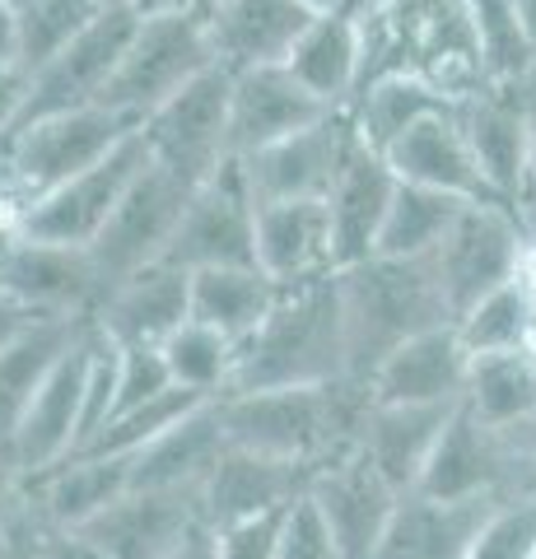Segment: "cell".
Segmentation results:
<instances>
[{
	"mask_svg": "<svg viewBox=\"0 0 536 559\" xmlns=\"http://www.w3.org/2000/svg\"><path fill=\"white\" fill-rule=\"evenodd\" d=\"M10 5H14V10H24V5H28V0H10Z\"/></svg>",
	"mask_w": 536,
	"mask_h": 559,
	"instance_id": "58",
	"label": "cell"
},
{
	"mask_svg": "<svg viewBox=\"0 0 536 559\" xmlns=\"http://www.w3.org/2000/svg\"><path fill=\"white\" fill-rule=\"evenodd\" d=\"M462 406L490 429H513L536 419V349L476 355Z\"/></svg>",
	"mask_w": 536,
	"mask_h": 559,
	"instance_id": "35",
	"label": "cell"
},
{
	"mask_svg": "<svg viewBox=\"0 0 536 559\" xmlns=\"http://www.w3.org/2000/svg\"><path fill=\"white\" fill-rule=\"evenodd\" d=\"M38 322H47V318H38V312L24 308L20 299H10V294H0V349L14 345L28 326H38Z\"/></svg>",
	"mask_w": 536,
	"mask_h": 559,
	"instance_id": "49",
	"label": "cell"
},
{
	"mask_svg": "<svg viewBox=\"0 0 536 559\" xmlns=\"http://www.w3.org/2000/svg\"><path fill=\"white\" fill-rule=\"evenodd\" d=\"M38 559H108L84 532H61V527H47L43 532V550Z\"/></svg>",
	"mask_w": 536,
	"mask_h": 559,
	"instance_id": "48",
	"label": "cell"
},
{
	"mask_svg": "<svg viewBox=\"0 0 536 559\" xmlns=\"http://www.w3.org/2000/svg\"><path fill=\"white\" fill-rule=\"evenodd\" d=\"M98 5H127V0H98Z\"/></svg>",
	"mask_w": 536,
	"mask_h": 559,
	"instance_id": "57",
	"label": "cell"
},
{
	"mask_svg": "<svg viewBox=\"0 0 536 559\" xmlns=\"http://www.w3.org/2000/svg\"><path fill=\"white\" fill-rule=\"evenodd\" d=\"M457 103L462 98L443 94L439 84H429L420 75H406V70H392V75H378L355 94V103L345 108V121H350V131L365 140L369 150L388 154L410 127H420L425 117L453 112Z\"/></svg>",
	"mask_w": 536,
	"mask_h": 559,
	"instance_id": "33",
	"label": "cell"
},
{
	"mask_svg": "<svg viewBox=\"0 0 536 559\" xmlns=\"http://www.w3.org/2000/svg\"><path fill=\"white\" fill-rule=\"evenodd\" d=\"M275 299H281V285L262 266L192 271V322L219 331L234 345H243L271 318Z\"/></svg>",
	"mask_w": 536,
	"mask_h": 559,
	"instance_id": "34",
	"label": "cell"
},
{
	"mask_svg": "<svg viewBox=\"0 0 536 559\" xmlns=\"http://www.w3.org/2000/svg\"><path fill=\"white\" fill-rule=\"evenodd\" d=\"M94 322L117 345H164L172 331L192 322V271L154 261L103 299Z\"/></svg>",
	"mask_w": 536,
	"mask_h": 559,
	"instance_id": "26",
	"label": "cell"
},
{
	"mask_svg": "<svg viewBox=\"0 0 536 559\" xmlns=\"http://www.w3.org/2000/svg\"><path fill=\"white\" fill-rule=\"evenodd\" d=\"M24 495L33 503V513L43 518V527L80 532L98 513H108L122 495H131V462L80 452V457L61 462L57 471H47L43 480H33Z\"/></svg>",
	"mask_w": 536,
	"mask_h": 559,
	"instance_id": "30",
	"label": "cell"
},
{
	"mask_svg": "<svg viewBox=\"0 0 536 559\" xmlns=\"http://www.w3.org/2000/svg\"><path fill=\"white\" fill-rule=\"evenodd\" d=\"M90 322L94 318H47L38 326H28L14 345L0 349V443L5 448L14 443V429H20V419L28 415L33 396L43 392L51 369L65 359V349L84 336Z\"/></svg>",
	"mask_w": 536,
	"mask_h": 559,
	"instance_id": "32",
	"label": "cell"
},
{
	"mask_svg": "<svg viewBox=\"0 0 536 559\" xmlns=\"http://www.w3.org/2000/svg\"><path fill=\"white\" fill-rule=\"evenodd\" d=\"M466 559H536V503H495Z\"/></svg>",
	"mask_w": 536,
	"mask_h": 559,
	"instance_id": "43",
	"label": "cell"
},
{
	"mask_svg": "<svg viewBox=\"0 0 536 559\" xmlns=\"http://www.w3.org/2000/svg\"><path fill=\"white\" fill-rule=\"evenodd\" d=\"M219 66L211 33H205L201 14H168V20H141L135 38L127 47L117 80L103 94V108H112L117 117H127L131 127L168 108L187 84H196L205 70Z\"/></svg>",
	"mask_w": 536,
	"mask_h": 559,
	"instance_id": "5",
	"label": "cell"
},
{
	"mask_svg": "<svg viewBox=\"0 0 536 559\" xmlns=\"http://www.w3.org/2000/svg\"><path fill=\"white\" fill-rule=\"evenodd\" d=\"M313 480H318V471H308V466L229 448L219 457L215 476L201 489V518H205V527L219 532V527H234V522L285 513L313 489Z\"/></svg>",
	"mask_w": 536,
	"mask_h": 559,
	"instance_id": "18",
	"label": "cell"
},
{
	"mask_svg": "<svg viewBox=\"0 0 536 559\" xmlns=\"http://www.w3.org/2000/svg\"><path fill=\"white\" fill-rule=\"evenodd\" d=\"M495 503H443L406 495L373 559H466Z\"/></svg>",
	"mask_w": 536,
	"mask_h": 559,
	"instance_id": "31",
	"label": "cell"
},
{
	"mask_svg": "<svg viewBox=\"0 0 536 559\" xmlns=\"http://www.w3.org/2000/svg\"><path fill=\"white\" fill-rule=\"evenodd\" d=\"M224 452H229V439H224V425H219V406L205 401V406H196L192 415H182L172 429H164L150 448L135 452L131 457V489L201 499V489L215 476Z\"/></svg>",
	"mask_w": 536,
	"mask_h": 559,
	"instance_id": "24",
	"label": "cell"
},
{
	"mask_svg": "<svg viewBox=\"0 0 536 559\" xmlns=\"http://www.w3.org/2000/svg\"><path fill=\"white\" fill-rule=\"evenodd\" d=\"M135 131L141 127H131L112 108H75L28 121L0 154V210L20 224L28 205H38L57 187L103 164Z\"/></svg>",
	"mask_w": 536,
	"mask_h": 559,
	"instance_id": "4",
	"label": "cell"
},
{
	"mask_svg": "<svg viewBox=\"0 0 536 559\" xmlns=\"http://www.w3.org/2000/svg\"><path fill=\"white\" fill-rule=\"evenodd\" d=\"M141 28V14L131 5H108L98 20L80 33V38L61 51L57 61H47L33 75V98H28V121L38 117H57V112H75V108H103V94L117 80L127 47Z\"/></svg>",
	"mask_w": 536,
	"mask_h": 559,
	"instance_id": "11",
	"label": "cell"
},
{
	"mask_svg": "<svg viewBox=\"0 0 536 559\" xmlns=\"http://www.w3.org/2000/svg\"><path fill=\"white\" fill-rule=\"evenodd\" d=\"M168 559H219V550H215V527H205V522H201V527H192V536H187Z\"/></svg>",
	"mask_w": 536,
	"mask_h": 559,
	"instance_id": "53",
	"label": "cell"
},
{
	"mask_svg": "<svg viewBox=\"0 0 536 559\" xmlns=\"http://www.w3.org/2000/svg\"><path fill=\"white\" fill-rule=\"evenodd\" d=\"M150 159H154V150H150L145 131L127 135L103 164L80 173V178H71L65 187H57L38 205H28L20 215V234L33 238V242H51V248L90 252L103 238V229L112 224L117 205L127 201L135 178L150 168Z\"/></svg>",
	"mask_w": 536,
	"mask_h": 559,
	"instance_id": "8",
	"label": "cell"
},
{
	"mask_svg": "<svg viewBox=\"0 0 536 559\" xmlns=\"http://www.w3.org/2000/svg\"><path fill=\"white\" fill-rule=\"evenodd\" d=\"M0 66H20V10L0 0Z\"/></svg>",
	"mask_w": 536,
	"mask_h": 559,
	"instance_id": "51",
	"label": "cell"
},
{
	"mask_svg": "<svg viewBox=\"0 0 536 559\" xmlns=\"http://www.w3.org/2000/svg\"><path fill=\"white\" fill-rule=\"evenodd\" d=\"M472 14L476 43H480V61H486V80L490 84H517L536 70V57L517 28V10L513 0H466Z\"/></svg>",
	"mask_w": 536,
	"mask_h": 559,
	"instance_id": "40",
	"label": "cell"
},
{
	"mask_svg": "<svg viewBox=\"0 0 536 559\" xmlns=\"http://www.w3.org/2000/svg\"><path fill=\"white\" fill-rule=\"evenodd\" d=\"M457 108L425 117L420 127H410L402 140H396L383 159L396 173V182L429 187V191H443V197H457V201H499L495 187L486 182V173L476 164V150L462 131Z\"/></svg>",
	"mask_w": 536,
	"mask_h": 559,
	"instance_id": "22",
	"label": "cell"
},
{
	"mask_svg": "<svg viewBox=\"0 0 536 559\" xmlns=\"http://www.w3.org/2000/svg\"><path fill=\"white\" fill-rule=\"evenodd\" d=\"M517 219H523V229H527V242L536 248V197H527L523 205H517Z\"/></svg>",
	"mask_w": 536,
	"mask_h": 559,
	"instance_id": "56",
	"label": "cell"
},
{
	"mask_svg": "<svg viewBox=\"0 0 536 559\" xmlns=\"http://www.w3.org/2000/svg\"><path fill=\"white\" fill-rule=\"evenodd\" d=\"M350 135H355L350 121H345V112H336L318 121V127L281 140V145H266L248 154V159H238L257 210L289 205V201H326L345 150H350Z\"/></svg>",
	"mask_w": 536,
	"mask_h": 559,
	"instance_id": "13",
	"label": "cell"
},
{
	"mask_svg": "<svg viewBox=\"0 0 536 559\" xmlns=\"http://www.w3.org/2000/svg\"><path fill=\"white\" fill-rule=\"evenodd\" d=\"M308 499L318 503V513L326 518V527H332L341 559H373L378 546H383V536H388V522L396 513V503H402L406 495L392 489L383 480V471L355 448L350 457H341V462L318 471Z\"/></svg>",
	"mask_w": 536,
	"mask_h": 559,
	"instance_id": "14",
	"label": "cell"
},
{
	"mask_svg": "<svg viewBox=\"0 0 536 559\" xmlns=\"http://www.w3.org/2000/svg\"><path fill=\"white\" fill-rule=\"evenodd\" d=\"M215 406H219V425L229 448L322 471L359 448L373 392L355 378H341V382H326V388L229 392Z\"/></svg>",
	"mask_w": 536,
	"mask_h": 559,
	"instance_id": "1",
	"label": "cell"
},
{
	"mask_svg": "<svg viewBox=\"0 0 536 559\" xmlns=\"http://www.w3.org/2000/svg\"><path fill=\"white\" fill-rule=\"evenodd\" d=\"M457 411H462V401L457 406H378L373 401L365 433H359V452L383 471V480L392 489L410 495Z\"/></svg>",
	"mask_w": 536,
	"mask_h": 559,
	"instance_id": "28",
	"label": "cell"
},
{
	"mask_svg": "<svg viewBox=\"0 0 536 559\" xmlns=\"http://www.w3.org/2000/svg\"><path fill=\"white\" fill-rule=\"evenodd\" d=\"M172 388H178V382H172L159 345H117V411H112V419L150 406V401L168 396Z\"/></svg>",
	"mask_w": 536,
	"mask_h": 559,
	"instance_id": "42",
	"label": "cell"
},
{
	"mask_svg": "<svg viewBox=\"0 0 536 559\" xmlns=\"http://www.w3.org/2000/svg\"><path fill=\"white\" fill-rule=\"evenodd\" d=\"M108 5L98 0H28L20 10V66L38 75L47 61H57L84 28Z\"/></svg>",
	"mask_w": 536,
	"mask_h": 559,
	"instance_id": "39",
	"label": "cell"
},
{
	"mask_svg": "<svg viewBox=\"0 0 536 559\" xmlns=\"http://www.w3.org/2000/svg\"><path fill=\"white\" fill-rule=\"evenodd\" d=\"M285 70L322 108L345 112L365 84V24L355 14H318L289 51Z\"/></svg>",
	"mask_w": 536,
	"mask_h": 559,
	"instance_id": "29",
	"label": "cell"
},
{
	"mask_svg": "<svg viewBox=\"0 0 536 559\" xmlns=\"http://www.w3.org/2000/svg\"><path fill=\"white\" fill-rule=\"evenodd\" d=\"M0 294L20 299L38 318H94L103 304V285L94 271V257L80 248H51V242H33L20 234L5 285Z\"/></svg>",
	"mask_w": 536,
	"mask_h": 559,
	"instance_id": "23",
	"label": "cell"
},
{
	"mask_svg": "<svg viewBox=\"0 0 536 559\" xmlns=\"http://www.w3.org/2000/svg\"><path fill=\"white\" fill-rule=\"evenodd\" d=\"M527 252H532V242H527L523 219H517V205H504V201L466 205L453 224V234L434 252L453 322L462 312H472L480 299H490L495 289L513 285L527 266Z\"/></svg>",
	"mask_w": 536,
	"mask_h": 559,
	"instance_id": "7",
	"label": "cell"
},
{
	"mask_svg": "<svg viewBox=\"0 0 536 559\" xmlns=\"http://www.w3.org/2000/svg\"><path fill=\"white\" fill-rule=\"evenodd\" d=\"M517 94H523V108H527V131H532V197H536V70L527 80H517Z\"/></svg>",
	"mask_w": 536,
	"mask_h": 559,
	"instance_id": "54",
	"label": "cell"
},
{
	"mask_svg": "<svg viewBox=\"0 0 536 559\" xmlns=\"http://www.w3.org/2000/svg\"><path fill=\"white\" fill-rule=\"evenodd\" d=\"M196 406H205V396L187 392V388H172L168 396L150 401V406H141V411H127V415L108 419V429H103L84 452H90V457H127L131 462L135 452L150 448L164 429H172L182 415H192ZM75 457H80V452H75Z\"/></svg>",
	"mask_w": 536,
	"mask_h": 559,
	"instance_id": "41",
	"label": "cell"
},
{
	"mask_svg": "<svg viewBox=\"0 0 536 559\" xmlns=\"http://www.w3.org/2000/svg\"><path fill=\"white\" fill-rule=\"evenodd\" d=\"M201 522H205L201 499L131 489V495H122L108 513H98L90 527H80V532L108 559H168Z\"/></svg>",
	"mask_w": 536,
	"mask_h": 559,
	"instance_id": "25",
	"label": "cell"
},
{
	"mask_svg": "<svg viewBox=\"0 0 536 559\" xmlns=\"http://www.w3.org/2000/svg\"><path fill=\"white\" fill-rule=\"evenodd\" d=\"M410 495L443 499V503H504V495H509L504 433L480 425V419L462 406Z\"/></svg>",
	"mask_w": 536,
	"mask_h": 559,
	"instance_id": "17",
	"label": "cell"
},
{
	"mask_svg": "<svg viewBox=\"0 0 536 559\" xmlns=\"http://www.w3.org/2000/svg\"><path fill=\"white\" fill-rule=\"evenodd\" d=\"M350 378L345 349V312L336 271L281 289L271 318L238 345L234 392H271V388H326Z\"/></svg>",
	"mask_w": 536,
	"mask_h": 559,
	"instance_id": "2",
	"label": "cell"
},
{
	"mask_svg": "<svg viewBox=\"0 0 536 559\" xmlns=\"http://www.w3.org/2000/svg\"><path fill=\"white\" fill-rule=\"evenodd\" d=\"M336 285L345 312L350 378L365 388L392 349H402L406 341L434 326H453V308H448L434 257H369L359 266L336 271Z\"/></svg>",
	"mask_w": 536,
	"mask_h": 559,
	"instance_id": "3",
	"label": "cell"
},
{
	"mask_svg": "<svg viewBox=\"0 0 536 559\" xmlns=\"http://www.w3.org/2000/svg\"><path fill=\"white\" fill-rule=\"evenodd\" d=\"M164 261L182 271L257 266V201L243 182L238 159L224 164L205 187H196Z\"/></svg>",
	"mask_w": 536,
	"mask_h": 559,
	"instance_id": "12",
	"label": "cell"
},
{
	"mask_svg": "<svg viewBox=\"0 0 536 559\" xmlns=\"http://www.w3.org/2000/svg\"><path fill=\"white\" fill-rule=\"evenodd\" d=\"M466 378H472V355L457 326H434L392 349L369 378V392L378 406H457L466 396Z\"/></svg>",
	"mask_w": 536,
	"mask_h": 559,
	"instance_id": "21",
	"label": "cell"
},
{
	"mask_svg": "<svg viewBox=\"0 0 536 559\" xmlns=\"http://www.w3.org/2000/svg\"><path fill=\"white\" fill-rule=\"evenodd\" d=\"M164 349V364L178 388L196 392L205 401H219L234 392V378H238V345L219 331L201 326V322H187L178 326L172 336L159 345Z\"/></svg>",
	"mask_w": 536,
	"mask_h": 559,
	"instance_id": "38",
	"label": "cell"
},
{
	"mask_svg": "<svg viewBox=\"0 0 536 559\" xmlns=\"http://www.w3.org/2000/svg\"><path fill=\"white\" fill-rule=\"evenodd\" d=\"M141 20H168V14H201L205 0H127Z\"/></svg>",
	"mask_w": 536,
	"mask_h": 559,
	"instance_id": "52",
	"label": "cell"
},
{
	"mask_svg": "<svg viewBox=\"0 0 536 559\" xmlns=\"http://www.w3.org/2000/svg\"><path fill=\"white\" fill-rule=\"evenodd\" d=\"M289 513V509H285ZM285 513H271V518H252V522H234V527H219L215 532V550L219 559H275L281 550V522Z\"/></svg>",
	"mask_w": 536,
	"mask_h": 559,
	"instance_id": "45",
	"label": "cell"
},
{
	"mask_svg": "<svg viewBox=\"0 0 536 559\" xmlns=\"http://www.w3.org/2000/svg\"><path fill=\"white\" fill-rule=\"evenodd\" d=\"M28 98H33V75L24 66H0V154L14 140V131L28 117Z\"/></svg>",
	"mask_w": 536,
	"mask_h": 559,
	"instance_id": "47",
	"label": "cell"
},
{
	"mask_svg": "<svg viewBox=\"0 0 536 559\" xmlns=\"http://www.w3.org/2000/svg\"><path fill=\"white\" fill-rule=\"evenodd\" d=\"M94 355H98V322L84 326V336L65 349V359L51 369L43 392L33 396L28 415L20 419V429H14L10 452H14V466H20V476H24V489L80 452V443H84V396H90Z\"/></svg>",
	"mask_w": 536,
	"mask_h": 559,
	"instance_id": "10",
	"label": "cell"
},
{
	"mask_svg": "<svg viewBox=\"0 0 536 559\" xmlns=\"http://www.w3.org/2000/svg\"><path fill=\"white\" fill-rule=\"evenodd\" d=\"M257 266L281 289L332 275L336 252H332V215H326V201H289V205L257 210Z\"/></svg>",
	"mask_w": 536,
	"mask_h": 559,
	"instance_id": "27",
	"label": "cell"
},
{
	"mask_svg": "<svg viewBox=\"0 0 536 559\" xmlns=\"http://www.w3.org/2000/svg\"><path fill=\"white\" fill-rule=\"evenodd\" d=\"M396 197V173L378 150H369L359 135H350V150L341 159V173L326 191V215H332V252L336 271L359 266L378 252V234Z\"/></svg>",
	"mask_w": 536,
	"mask_h": 559,
	"instance_id": "19",
	"label": "cell"
},
{
	"mask_svg": "<svg viewBox=\"0 0 536 559\" xmlns=\"http://www.w3.org/2000/svg\"><path fill=\"white\" fill-rule=\"evenodd\" d=\"M275 559H341L332 527H326V518L318 513V503L308 495L285 513V522H281V550H275Z\"/></svg>",
	"mask_w": 536,
	"mask_h": 559,
	"instance_id": "44",
	"label": "cell"
},
{
	"mask_svg": "<svg viewBox=\"0 0 536 559\" xmlns=\"http://www.w3.org/2000/svg\"><path fill=\"white\" fill-rule=\"evenodd\" d=\"M513 10H517V28H523V38L536 57V0H513Z\"/></svg>",
	"mask_w": 536,
	"mask_h": 559,
	"instance_id": "55",
	"label": "cell"
},
{
	"mask_svg": "<svg viewBox=\"0 0 536 559\" xmlns=\"http://www.w3.org/2000/svg\"><path fill=\"white\" fill-rule=\"evenodd\" d=\"M336 117L332 108L303 90L285 66H262V70H243L234 75V108H229V150L234 159L281 145V140L299 135L318 121Z\"/></svg>",
	"mask_w": 536,
	"mask_h": 559,
	"instance_id": "20",
	"label": "cell"
},
{
	"mask_svg": "<svg viewBox=\"0 0 536 559\" xmlns=\"http://www.w3.org/2000/svg\"><path fill=\"white\" fill-rule=\"evenodd\" d=\"M472 205V201H457V197H443V191H429V187H410V182H396V197L392 210L383 219V234H378V252L373 257H434L443 248V238L453 234L457 215Z\"/></svg>",
	"mask_w": 536,
	"mask_h": 559,
	"instance_id": "36",
	"label": "cell"
},
{
	"mask_svg": "<svg viewBox=\"0 0 536 559\" xmlns=\"http://www.w3.org/2000/svg\"><path fill=\"white\" fill-rule=\"evenodd\" d=\"M20 499H24V476H20V466H14L10 448L0 443V518L20 509Z\"/></svg>",
	"mask_w": 536,
	"mask_h": 559,
	"instance_id": "50",
	"label": "cell"
},
{
	"mask_svg": "<svg viewBox=\"0 0 536 559\" xmlns=\"http://www.w3.org/2000/svg\"><path fill=\"white\" fill-rule=\"evenodd\" d=\"M43 518L33 513L28 495L20 499V509L0 518V559H38L43 550Z\"/></svg>",
	"mask_w": 536,
	"mask_h": 559,
	"instance_id": "46",
	"label": "cell"
},
{
	"mask_svg": "<svg viewBox=\"0 0 536 559\" xmlns=\"http://www.w3.org/2000/svg\"><path fill=\"white\" fill-rule=\"evenodd\" d=\"M229 108H234V70L211 66L168 108L154 112L141 131L164 168L182 173L192 187H205L224 164H234Z\"/></svg>",
	"mask_w": 536,
	"mask_h": 559,
	"instance_id": "9",
	"label": "cell"
},
{
	"mask_svg": "<svg viewBox=\"0 0 536 559\" xmlns=\"http://www.w3.org/2000/svg\"><path fill=\"white\" fill-rule=\"evenodd\" d=\"M466 345V355H509V349H536V308L527 294V280L517 275L513 285L495 289L472 312L453 322Z\"/></svg>",
	"mask_w": 536,
	"mask_h": 559,
	"instance_id": "37",
	"label": "cell"
},
{
	"mask_svg": "<svg viewBox=\"0 0 536 559\" xmlns=\"http://www.w3.org/2000/svg\"><path fill=\"white\" fill-rule=\"evenodd\" d=\"M457 117L495 197L523 205L532 197V131L517 84H486L472 98H462Z\"/></svg>",
	"mask_w": 536,
	"mask_h": 559,
	"instance_id": "16",
	"label": "cell"
},
{
	"mask_svg": "<svg viewBox=\"0 0 536 559\" xmlns=\"http://www.w3.org/2000/svg\"><path fill=\"white\" fill-rule=\"evenodd\" d=\"M192 197H196V187L187 182L182 173H172L159 159H150V168L127 191V201L117 205L112 224L103 229V238L90 248L98 285H103V299H108L117 285H127L131 275H141L145 266H154V261L168 257Z\"/></svg>",
	"mask_w": 536,
	"mask_h": 559,
	"instance_id": "6",
	"label": "cell"
},
{
	"mask_svg": "<svg viewBox=\"0 0 536 559\" xmlns=\"http://www.w3.org/2000/svg\"><path fill=\"white\" fill-rule=\"evenodd\" d=\"M201 20L211 33L215 61L243 75V70L285 66L318 14L303 0H205Z\"/></svg>",
	"mask_w": 536,
	"mask_h": 559,
	"instance_id": "15",
	"label": "cell"
}]
</instances>
